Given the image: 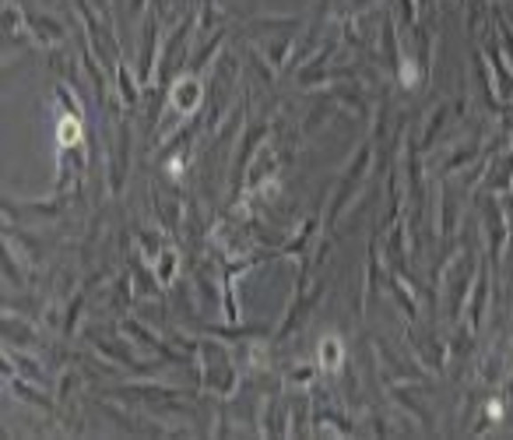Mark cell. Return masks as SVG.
Segmentation results:
<instances>
[{
  "label": "cell",
  "instance_id": "obj_1",
  "mask_svg": "<svg viewBox=\"0 0 513 440\" xmlns=\"http://www.w3.org/2000/svg\"><path fill=\"white\" fill-rule=\"evenodd\" d=\"M302 29V18H250L246 21V36L264 43L268 50V61L275 68H285L289 64V46H293L295 32Z\"/></svg>",
  "mask_w": 513,
  "mask_h": 440
},
{
  "label": "cell",
  "instance_id": "obj_2",
  "mask_svg": "<svg viewBox=\"0 0 513 440\" xmlns=\"http://www.w3.org/2000/svg\"><path fill=\"white\" fill-rule=\"evenodd\" d=\"M197 360L204 370V387L228 398L236 391V363L228 360V349L221 342H197Z\"/></svg>",
  "mask_w": 513,
  "mask_h": 440
},
{
  "label": "cell",
  "instance_id": "obj_3",
  "mask_svg": "<svg viewBox=\"0 0 513 440\" xmlns=\"http://www.w3.org/2000/svg\"><path fill=\"white\" fill-rule=\"evenodd\" d=\"M190 29H194V18H187L180 29H172V36L165 39V50L158 53V68H155L158 88H172V81L183 74L180 68H183L187 50H190Z\"/></svg>",
  "mask_w": 513,
  "mask_h": 440
},
{
  "label": "cell",
  "instance_id": "obj_4",
  "mask_svg": "<svg viewBox=\"0 0 513 440\" xmlns=\"http://www.w3.org/2000/svg\"><path fill=\"white\" fill-rule=\"evenodd\" d=\"M204 95H208V88H204L201 74L183 71L172 81V88H169V106H172L180 117H187V113H194V110L204 102Z\"/></svg>",
  "mask_w": 513,
  "mask_h": 440
},
{
  "label": "cell",
  "instance_id": "obj_5",
  "mask_svg": "<svg viewBox=\"0 0 513 440\" xmlns=\"http://www.w3.org/2000/svg\"><path fill=\"white\" fill-rule=\"evenodd\" d=\"M127 169H131V127L120 120V124H116V142L109 145V191H113V194L124 191Z\"/></svg>",
  "mask_w": 513,
  "mask_h": 440
},
{
  "label": "cell",
  "instance_id": "obj_6",
  "mask_svg": "<svg viewBox=\"0 0 513 440\" xmlns=\"http://www.w3.org/2000/svg\"><path fill=\"white\" fill-rule=\"evenodd\" d=\"M25 25H28V32L43 43V46H60L64 39H68V25L60 21V18H53V14H46V11H36V7H28L25 4Z\"/></svg>",
  "mask_w": 513,
  "mask_h": 440
},
{
  "label": "cell",
  "instance_id": "obj_7",
  "mask_svg": "<svg viewBox=\"0 0 513 440\" xmlns=\"http://www.w3.org/2000/svg\"><path fill=\"white\" fill-rule=\"evenodd\" d=\"M158 68V14H148L141 29V50H138V81L151 85Z\"/></svg>",
  "mask_w": 513,
  "mask_h": 440
},
{
  "label": "cell",
  "instance_id": "obj_8",
  "mask_svg": "<svg viewBox=\"0 0 513 440\" xmlns=\"http://www.w3.org/2000/svg\"><path fill=\"white\" fill-rule=\"evenodd\" d=\"M366 162H369V148H363V151L356 155V162H352V169L345 173V180L338 183V191H334V198H331V208H327V225H334V219L341 216V208H345V201L352 198V191H356V183H359V176L366 173Z\"/></svg>",
  "mask_w": 513,
  "mask_h": 440
},
{
  "label": "cell",
  "instance_id": "obj_9",
  "mask_svg": "<svg viewBox=\"0 0 513 440\" xmlns=\"http://www.w3.org/2000/svg\"><path fill=\"white\" fill-rule=\"evenodd\" d=\"M124 331H127V335H131V338H134L138 346H145V349H151V353L165 356L169 363H180V356H176V353H172V349H169V346H165V342H162L158 335H151L145 324H138L134 317H127V321H124Z\"/></svg>",
  "mask_w": 513,
  "mask_h": 440
},
{
  "label": "cell",
  "instance_id": "obj_10",
  "mask_svg": "<svg viewBox=\"0 0 513 440\" xmlns=\"http://www.w3.org/2000/svg\"><path fill=\"white\" fill-rule=\"evenodd\" d=\"M4 342L7 349H21V346H39V335L21 317H4Z\"/></svg>",
  "mask_w": 513,
  "mask_h": 440
},
{
  "label": "cell",
  "instance_id": "obj_11",
  "mask_svg": "<svg viewBox=\"0 0 513 440\" xmlns=\"http://www.w3.org/2000/svg\"><path fill=\"white\" fill-rule=\"evenodd\" d=\"M113 74H116V85H120V99L134 110V106L141 102V81H138V74H131V68H127L124 61L116 64V71Z\"/></svg>",
  "mask_w": 513,
  "mask_h": 440
},
{
  "label": "cell",
  "instance_id": "obj_12",
  "mask_svg": "<svg viewBox=\"0 0 513 440\" xmlns=\"http://www.w3.org/2000/svg\"><path fill=\"white\" fill-rule=\"evenodd\" d=\"M151 265H155V275H158L162 286H172V282H176V272H180V254H176V247H165Z\"/></svg>",
  "mask_w": 513,
  "mask_h": 440
},
{
  "label": "cell",
  "instance_id": "obj_13",
  "mask_svg": "<svg viewBox=\"0 0 513 440\" xmlns=\"http://www.w3.org/2000/svg\"><path fill=\"white\" fill-rule=\"evenodd\" d=\"M341 338L338 335H324L320 338V367L324 370H338L341 367Z\"/></svg>",
  "mask_w": 513,
  "mask_h": 440
},
{
  "label": "cell",
  "instance_id": "obj_14",
  "mask_svg": "<svg viewBox=\"0 0 513 440\" xmlns=\"http://www.w3.org/2000/svg\"><path fill=\"white\" fill-rule=\"evenodd\" d=\"M11 387H14V391H18L25 402H32V405H39V409H46V412L53 409V402H50L43 391H32V387H25V380H11Z\"/></svg>",
  "mask_w": 513,
  "mask_h": 440
},
{
  "label": "cell",
  "instance_id": "obj_15",
  "mask_svg": "<svg viewBox=\"0 0 513 440\" xmlns=\"http://www.w3.org/2000/svg\"><path fill=\"white\" fill-rule=\"evenodd\" d=\"M4 275H7L14 286H25V279H21V272H18V261L11 257V250H4Z\"/></svg>",
  "mask_w": 513,
  "mask_h": 440
}]
</instances>
